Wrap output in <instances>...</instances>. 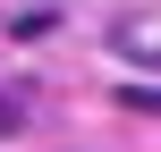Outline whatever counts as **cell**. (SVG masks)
I'll return each instance as SVG.
<instances>
[{
	"label": "cell",
	"mask_w": 161,
	"mask_h": 152,
	"mask_svg": "<svg viewBox=\"0 0 161 152\" xmlns=\"http://www.w3.org/2000/svg\"><path fill=\"white\" fill-rule=\"evenodd\" d=\"M110 42H119L127 59H144V68H161V17H127V25L110 34Z\"/></svg>",
	"instance_id": "cell-1"
},
{
	"label": "cell",
	"mask_w": 161,
	"mask_h": 152,
	"mask_svg": "<svg viewBox=\"0 0 161 152\" xmlns=\"http://www.w3.org/2000/svg\"><path fill=\"white\" fill-rule=\"evenodd\" d=\"M34 118V85H0V135H17Z\"/></svg>",
	"instance_id": "cell-2"
},
{
	"label": "cell",
	"mask_w": 161,
	"mask_h": 152,
	"mask_svg": "<svg viewBox=\"0 0 161 152\" xmlns=\"http://www.w3.org/2000/svg\"><path fill=\"white\" fill-rule=\"evenodd\" d=\"M119 102H127V110H161V85H127Z\"/></svg>",
	"instance_id": "cell-3"
}]
</instances>
